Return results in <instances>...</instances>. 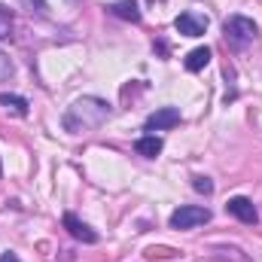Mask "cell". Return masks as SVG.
I'll list each match as a JSON object with an SVG mask.
<instances>
[{
  "label": "cell",
  "instance_id": "30bf717a",
  "mask_svg": "<svg viewBox=\"0 0 262 262\" xmlns=\"http://www.w3.org/2000/svg\"><path fill=\"white\" fill-rule=\"evenodd\" d=\"M162 146H165V143H162V137H156V134H146V137H140V140L134 143V149H137L143 159H156V156L162 152Z\"/></svg>",
  "mask_w": 262,
  "mask_h": 262
},
{
  "label": "cell",
  "instance_id": "8992f818",
  "mask_svg": "<svg viewBox=\"0 0 262 262\" xmlns=\"http://www.w3.org/2000/svg\"><path fill=\"white\" fill-rule=\"evenodd\" d=\"M174 28H177L183 37H201V34L207 31V18L198 15V12H180V15L174 18Z\"/></svg>",
  "mask_w": 262,
  "mask_h": 262
},
{
  "label": "cell",
  "instance_id": "52a82bcc",
  "mask_svg": "<svg viewBox=\"0 0 262 262\" xmlns=\"http://www.w3.org/2000/svg\"><path fill=\"white\" fill-rule=\"evenodd\" d=\"M64 229L76 238V241H82V244H98V232L89 229L76 213H64Z\"/></svg>",
  "mask_w": 262,
  "mask_h": 262
},
{
  "label": "cell",
  "instance_id": "9a60e30c",
  "mask_svg": "<svg viewBox=\"0 0 262 262\" xmlns=\"http://www.w3.org/2000/svg\"><path fill=\"white\" fill-rule=\"evenodd\" d=\"M0 262H21V259H18V256H15V253H9V250H6V253H3V256H0Z\"/></svg>",
  "mask_w": 262,
  "mask_h": 262
},
{
  "label": "cell",
  "instance_id": "8fae6325",
  "mask_svg": "<svg viewBox=\"0 0 262 262\" xmlns=\"http://www.w3.org/2000/svg\"><path fill=\"white\" fill-rule=\"evenodd\" d=\"M207 61H210V49H207V46H198V49H192V52L186 55V61H183V64H186L189 73H198V70H204V67H207Z\"/></svg>",
  "mask_w": 262,
  "mask_h": 262
},
{
  "label": "cell",
  "instance_id": "7a4b0ae2",
  "mask_svg": "<svg viewBox=\"0 0 262 262\" xmlns=\"http://www.w3.org/2000/svg\"><path fill=\"white\" fill-rule=\"evenodd\" d=\"M223 31H226V40L232 43V46H247V43H253L256 37H259V28H256V21L253 18H247V15H232V18H226V25H223Z\"/></svg>",
  "mask_w": 262,
  "mask_h": 262
},
{
  "label": "cell",
  "instance_id": "7c38bea8",
  "mask_svg": "<svg viewBox=\"0 0 262 262\" xmlns=\"http://www.w3.org/2000/svg\"><path fill=\"white\" fill-rule=\"evenodd\" d=\"M9 34H12V15H9V9L0 6V40H6Z\"/></svg>",
  "mask_w": 262,
  "mask_h": 262
},
{
  "label": "cell",
  "instance_id": "277c9868",
  "mask_svg": "<svg viewBox=\"0 0 262 262\" xmlns=\"http://www.w3.org/2000/svg\"><path fill=\"white\" fill-rule=\"evenodd\" d=\"M180 110L177 107H159L156 113H149L146 116V131H168L174 128V125H180Z\"/></svg>",
  "mask_w": 262,
  "mask_h": 262
},
{
  "label": "cell",
  "instance_id": "5b68a950",
  "mask_svg": "<svg viewBox=\"0 0 262 262\" xmlns=\"http://www.w3.org/2000/svg\"><path fill=\"white\" fill-rule=\"evenodd\" d=\"M226 210L235 216V220H241V223H247V226H253V223H259V210L253 207V201L244 195L238 198H229V204H226Z\"/></svg>",
  "mask_w": 262,
  "mask_h": 262
},
{
  "label": "cell",
  "instance_id": "5bb4252c",
  "mask_svg": "<svg viewBox=\"0 0 262 262\" xmlns=\"http://www.w3.org/2000/svg\"><path fill=\"white\" fill-rule=\"evenodd\" d=\"M9 76H12V61H9V55L0 49V82L9 79Z\"/></svg>",
  "mask_w": 262,
  "mask_h": 262
},
{
  "label": "cell",
  "instance_id": "6da1fadb",
  "mask_svg": "<svg viewBox=\"0 0 262 262\" xmlns=\"http://www.w3.org/2000/svg\"><path fill=\"white\" fill-rule=\"evenodd\" d=\"M110 116H113L110 101L95 98V95H82V98H76V101L67 107L64 131H67V134H85V131L101 128Z\"/></svg>",
  "mask_w": 262,
  "mask_h": 262
},
{
  "label": "cell",
  "instance_id": "4fadbf2b",
  "mask_svg": "<svg viewBox=\"0 0 262 262\" xmlns=\"http://www.w3.org/2000/svg\"><path fill=\"white\" fill-rule=\"evenodd\" d=\"M192 189L201 192V195H213V180L210 177H195L192 180Z\"/></svg>",
  "mask_w": 262,
  "mask_h": 262
},
{
  "label": "cell",
  "instance_id": "9c48e42d",
  "mask_svg": "<svg viewBox=\"0 0 262 262\" xmlns=\"http://www.w3.org/2000/svg\"><path fill=\"white\" fill-rule=\"evenodd\" d=\"M0 107L12 116H28V101L21 95H9V92H0Z\"/></svg>",
  "mask_w": 262,
  "mask_h": 262
},
{
  "label": "cell",
  "instance_id": "ba28073f",
  "mask_svg": "<svg viewBox=\"0 0 262 262\" xmlns=\"http://www.w3.org/2000/svg\"><path fill=\"white\" fill-rule=\"evenodd\" d=\"M116 18H122V21H131V25H137L140 21V9H137V3L134 0H116V3H110L107 6Z\"/></svg>",
  "mask_w": 262,
  "mask_h": 262
},
{
  "label": "cell",
  "instance_id": "3957f363",
  "mask_svg": "<svg viewBox=\"0 0 262 262\" xmlns=\"http://www.w3.org/2000/svg\"><path fill=\"white\" fill-rule=\"evenodd\" d=\"M210 220V210L207 207H195V204H183L171 213V229H195V226H204Z\"/></svg>",
  "mask_w": 262,
  "mask_h": 262
}]
</instances>
